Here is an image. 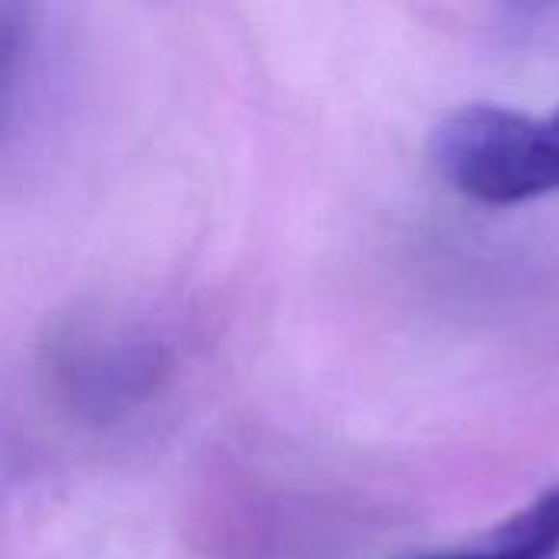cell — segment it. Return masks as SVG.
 Segmentation results:
<instances>
[{
  "label": "cell",
  "mask_w": 559,
  "mask_h": 559,
  "mask_svg": "<svg viewBox=\"0 0 559 559\" xmlns=\"http://www.w3.org/2000/svg\"><path fill=\"white\" fill-rule=\"evenodd\" d=\"M183 377L177 328L154 311L95 305L56 321L36 354L39 393L75 432L121 439L151 426Z\"/></svg>",
  "instance_id": "6da1fadb"
},
{
  "label": "cell",
  "mask_w": 559,
  "mask_h": 559,
  "mask_svg": "<svg viewBox=\"0 0 559 559\" xmlns=\"http://www.w3.org/2000/svg\"><path fill=\"white\" fill-rule=\"evenodd\" d=\"M432 154L442 177L475 203L514 206L559 193V105L547 115L468 105L439 124Z\"/></svg>",
  "instance_id": "7a4b0ae2"
},
{
  "label": "cell",
  "mask_w": 559,
  "mask_h": 559,
  "mask_svg": "<svg viewBox=\"0 0 559 559\" xmlns=\"http://www.w3.org/2000/svg\"><path fill=\"white\" fill-rule=\"evenodd\" d=\"M62 36L46 7L0 0V167L43 134L62 92Z\"/></svg>",
  "instance_id": "3957f363"
},
{
  "label": "cell",
  "mask_w": 559,
  "mask_h": 559,
  "mask_svg": "<svg viewBox=\"0 0 559 559\" xmlns=\"http://www.w3.org/2000/svg\"><path fill=\"white\" fill-rule=\"evenodd\" d=\"M416 559H559V485L501 521L481 540Z\"/></svg>",
  "instance_id": "277c9868"
}]
</instances>
